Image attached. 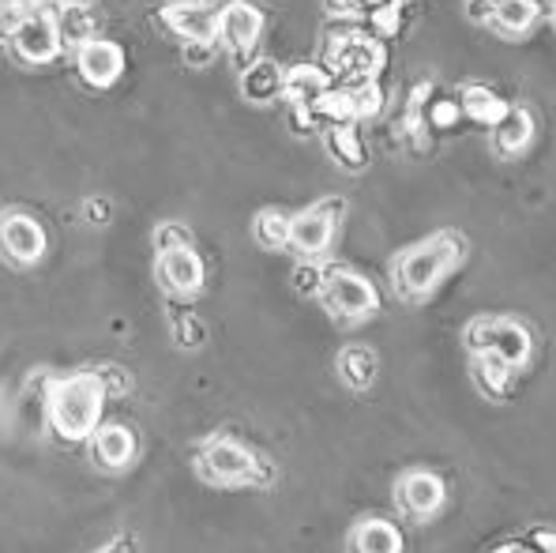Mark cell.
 <instances>
[{"mask_svg":"<svg viewBox=\"0 0 556 553\" xmlns=\"http://www.w3.org/2000/svg\"><path fill=\"white\" fill-rule=\"evenodd\" d=\"M215 42H188L185 46V61L192 64V68H207L211 61H215Z\"/></svg>","mask_w":556,"mask_h":553,"instance_id":"cell-35","label":"cell"},{"mask_svg":"<svg viewBox=\"0 0 556 553\" xmlns=\"http://www.w3.org/2000/svg\"><path fill=\"white\" fill-rule=\"evenodd\" d=\"M399 23H403V0H391V4L376 8L369 12V27L376 38H395L399 35Z\"/></svg>","mask_w":556,"mask_h":553,"instance_id":"cell-30","label":"cell"},{"mask_svg":"<svg viewBox=\"0 0 556 553\" xmlns=\"http://www.w3.org/2000/svg\"><path fill=\"white\" fill-rule=\"evenodd\" d=\"M493 8H496V0H466V15L478 23L493 20Z\"/></svg>","mask_w":556,"mask_h":553,"instance_id":"cell-38","label":"cell"},{"mask_svg":"<svg viewBox=\"0 0 556 553\" xmlns=\"http://www.w3.org/2000/svg\"><path fill=\"white\" fill-rule=\"evenodd\" d=\"M252 238L260 241L264 249H286L290 246V215H282V211H260L256 223H252Z\"/></svg>","mask_w":556,"mask_h":553,"instance_id":"cell-27","label":"cell"},{"mask_svg":"<svg viewBox=\"0 0 556 553\" xmlns=\"http://www.w3.org/2000/svg\"><path fill=\"white\" fill-rule=\"evenodd\" d=\"M324 12L334 20H357V15H365V4L362 0H324Z\"/></svg>","mask_w":556,"mask_h":553,"instance_id":"cell-36","label":"cell"},{"mask_svg":"<svg viewBox=\"0 0 556 553\" xmlns=\"http://www.w3.org/2000/svg\"><path fill=\"white\" fill-rule=\"evenodd\" d=\"M15 53L27 64H49L61 53V35H56V15L53 12H27V20L15 27L12 35Z\"/></svg>","mask_w":556,"mask_h":553,"instance_id":"cell-11","label":"cell"},{"mask_svg":"<svg viewBox=\"0 0 556 553\" xmlns=\"http://www.w3.org/2000/svg\"><path fill=\"white\" fill-rule=\"evenodd\" d=\"M538 15H542L538 0H496L493 27L501 30V35H527L538 23Z\"/></svg>","mask_w":556,"mask_h":553,"instance_id":"cell-24","label":"cell"},{"mask_svg":"<svg viewBox=\"0 0 556 553\" xmlns=\"http://www.w3.org/2000/svg\"><path fill=\"white\" fill-rule=\"evenodd\" d=\"M324 140H327V151H331L346 169H362L365 162H369V159H365L362 133L354 128V121H350V125H327Z\"/></svg>","mask_w":556,"mask_h":553,"instance_id":"cell-25","label":"cell"},{"mask_svg":"<svg viewBox=\"0 0 556 553\" xmlns=\"http://www.w3.org/2000/svg\"><path fill=\"white\" fill-rule=\"evenodd\" d=\"M463 339L473 354H496L515 369H522L530 362V354H534L530 331L519 321H504V316H478V321L466 324Z\"/></svg>","mask_w":556,"mask_h":553,"instance_id":"cell-5","label":"cell"},{"mask_svg":"<svg viewBox=\"0 0 556 553\" xmlns=\"http://www.w3.org/2000/svg\"><path fill=\"white\" fill-rule=\"evenodd\" d=\"M0 252L12 264L30 267L46 256V230L35 215L27 211H4L0 215Z\"/></svg>","mask_w":556,"mask_h":553,"instance_id":"cell-8","label":"cell"},{"mask_svg":"<svg viewBox=\"0 0 556 553\" xmlns=\"http://www.w3.org/2000/svg\"><path fill=\"white\" fill-rule=\"evenodd\" d=\"M260 35H264V12L249 0H233L223 15H218V42L226 46V53L233 56L237 64L244 68L249 53L256 50Z\"/></svg>","mask_w":556,"mask_h":553,"instance_id":"cell-9","label":"cell"},{"mask_svg":"<svg viewBox=\"0 0 556 553\" xmlns=\"http://www.w3.org/2000/svg\"><path fill=\"white\" fill-rule=\"evenodd\" d=\"M350 553H403V535L388 519H362L350 535Z\"/></svg>","mask_w":556,"mask_h":553,"instance_id":"cell-20","label":"cell"},{"mask_svg":"<svg viewBox=\"0 0 556 553\" xmlns=\"http://www.w3.org/2000/svg\"><path fill=\"white\" fill-rule=\"evenodd\" d=\"M530 140H534V117H530V110H522V105H511L493 125V143L501 154H519Z\"/></svg>","mask_w":556,"mask_h":553,"instance_id":"cell-21","label":"cell"},{"mask_svg":"<svg viewBox=\"0 0 556 553\" xmlns=\"http://www.w3.org/2000/svg\"><path fill=\"white\" fill-rule=\"evenodd\" d=\"M459 99H437L429 102V110H425V125L429 128H452L455 121H459Z\"/></svg>","mask_w":556,"mask_h":553,"instance_id":"cell-33","label":"cell"},{"mask_svg":"<svg viewBox=\"0 0 556 553\" xmlns=\"http://www.w3.org/2000/svg\"><path fill=\"white\" fill-rule=\"evenodd\" d=\"M515 365H508L496 354H473V385L489 395V400H508L515 388Z\"/></svg>","mask_w":556,"mask_h":553,"instance_id":"cell-19","label":"cell"},{"mask_svg":"<svg viewBox=\"0 0 556 553\" xmlns=\"http://www.w3.org/2000/svg\"><path fill=\"white\" fill-rule=\"evenodd\" d=\"M459 110H463L470 121H478V125H489V128H493L496 121H501L504 113L511 110V105L504 102L496 91H489V87L470 84V87H463V91H459Z\"/></svg>","mask_w":556,"mask_h":553,"instance_id":"cell-22","label":"cell"},{"mask_svg":"<svg viewBox=\"0 0 556 553\" xmlns=\"http://www.w3.org/2000/svg\"><path fill=\"white\" fill-rule=\"evenodd\" d=\"M376 373H380V357H376L372 347L354 343L339 354V377L346 380L350 388H369L376 380Z\"/></svg>","mask_w":556,"mask_h":553,"instance_id":"cell-23","label":"cell"},{"mask_svg":"<svg viewBox=\"0 0 556 553\" xmlns=\"http://www.w3.org/2000/svg\"><path fill=\"white\" fill-rule=\"evenodd\" d=\"M331 87H334L331 72L320 68V64H293V68H286L282 99L290 105H305V110H313V105L320 102Z\"/></svg>","mask_w":556,"mask_h":553,"instance_id":"cell-15","label":"cell"},{"mask_svg":"<svg viewBox=\"0 0 556 553\" xmlns=\"http://www.w3.org/2000/svg\"><path fill=\"white\" fill-rule=\"evenodd\" d=\"M534 546H538V553H556V531H545V527H538V531H534Z\"/></svg>","mask_w":556,"mask_h":553,"instance_id":"cell-39","label":"cell"},{"mask_svg":"<svg viewBox=\"0 0 556 553\" xmlns=\"http://www.w3.org/2000/svg\"><path fill=\"white\" fill-rule=\"evenodd\" d=\"M64 4H91V0H64Z\"/></svg>","mask_w":556,"mask_h":553,"instance_id":"cell-44","label":"cell"},{"mask_svg":"<svg viewBox=\"0 0 556 553\" xmlns=\"http://www.w3.org/2000/svg\"><path fill=\"white\" fill-rule=\"evenodd\" d=\"M87 223H91V226H105V223H110V203H105V200H87Z\"/></svg>","mask_w":556,"mask_h":553,"instance_id":"cell-37","label":"cell"},{"mask_svg":"<svg viewBox=\"0 0 556 553\" xmlns=\"http://www.w3.org/2000/svg\"><path fill=\"white\" fill-rule=\"evenodd\" d=\"M350 91H354L357 121L376 117V113L383 110V87H380V79H369V84H357V87H350Z\"/></svg>","mask_w":556,"mask_h":553,"instance_id":"cell-31","label":"cell"},{"mask_svg":"<svg viewBox=\"0 0 556 553\" xmlns=\"http://www.w3.org/2000/svg\"><path fill=\"white\" fill-rule=\"evenodd\" d=\"M136 433L128 426H102L91 437V460L105 470H121L136 460Z\"/></svg>","mask_w":556,"mask_h":553,"instance_id":"cell-16","label":"cell"},{"mask_svg":"<svg viewBox=\"0 0 556 553\" xmlns=\"http://www.w3.org/2000/svg\"><path fill=\"white\" fill-rule=\"evenodd\" d=\"M316 121L327 128V125H350V121H357V110H354V91L350 87H339L334 84L331 91L324 95L320 102L313 105Z\"/></svg>","mask_w":556,"mask_h":553,"instance_id":"cell-26","label":"cell"},{"mask_svg":"<svg viewBox=\"0 0 556 553\" xmlns=\"http://www.w3.org/2000/svg\"><path fill=\"white\" fill-rule=\"evenodd\" d=\"M207 4H211V8H215V12H218V15H223V12H226V8H230V4H233V0H207Z\"/></svg>","mask_w":556,"mask_h":553,"instance_id":"cell-42","label":"cell"},{"mask_svg":"<svg viewBox=\"0 0 556 553\" xmlns=\"http://www.w3.org/2000/svg\"><path fill=\"white\" fill-rule=\"evenodd\" d=\"M286 91V68H278L275 61H256L244 64L241 72V95L256 105H267L275 99H282Z\"/></svg>","mask_w":556,"mask_h":553,"instance_id":"cell-18","label":"cell"},{"mask_svg":"<svg viewBox=\"0 0 556 553\" xmlns=\"http://www.w3.org/2000/svg\"><path fill=\"white\" fill-rule=\"evenodd\" d=\"M346 203L342 200H320L313 208L290 215V249H298L305 260H316L331 249L334 226H339Z\"/></svg>","mask_w":556,"mask_h":553,"instance_id":"cell-7","label":"cell"},{"mask_svg":"<svg viewBox=\"0 0 556 553\" xmlns=\"http://www.w3.org/2000/svg\"><path fill=\"white\" fill-rule=\"evenodd\" d=\"M324 279H327V272H324L320 264H316V260H305V264L293 267V290H298V294L320 298Z\"/></svg>","mask_w":556,"mask_h":553,"instance_id":"cell-32","label":"cell"},{"mask_svg":"<svg viewBox=\"0 0 556 553\" xmlns=\"http://www.w3.org/2000/svg\"><path fill=\"white\" fill-rule=\"evenodd\" d=\"M195 475L211 486H267L275 478V467L230 437H211L195 452Z\"/></svg>","mask_w":556,"mask_h":553,"instance_id":"cell-4","label":"cell"},{"mask_svg":"<svg viewBox=\"0 0 556 553\" xmlns=\"http://www.w3.org/2000/svg\"><path fill=\"white\" fill-rule=\"evenodd\" d=\"M76 68H79V76H84V84L110 87V84H117L121 72H125V50H121L117 42H110V38H94L84 50H76Z\"/></svg>","mask_w":556,"mask_h":553,"instance_id":"cell-12","label":"cell"},{"mask_svg":"<svg viewBox=\"0 0 556 553\" xmlns=\"http://www.w3.org/2000/svg\"><path fill=\"white\" fill-rule=\"evenodd\" d=\"M327 313L342 324H357V321H369V316L380 309V294L365 275L350 272V267H331L324 279L320 290Z\"/></svg>","mask_w":556,"mask_h":553,"instance_id":"cell-6","label":"cell"},{"mask_svg":"<svg viewBox=\"0 0 556 553\" xmlns=\"http://www.w3.org/2000/svg\"><path fill=\"white\" fill-rule=\"evenodd\" d=\"M444 498H447L444 482H440L437 475H429V470H410V475H403V482H399V504H403V512L414 519L437 516Z\"/></svg>","mask_w":556,"mask_h":553,"instance_id":"cell-14","label":"cell"},{"mask_svg":"<svg viewBox=\"0 0 556 553\" xmlns=\"http://www.w3.org/2000/svg\"><path fill=\"white\" fill-rule=\"evenodd\" d=\"M98 553H136V539L132 535H121V539H113L105 550H98Z\"/></svg>","mask_w":556,"mask_h":553,"instance_id":"cell-40","label":"cell"},{"mask_svg":"<svg viewBox=\"0 0 556 553\" xmlns=\"http://www.w3.org/2000/svg\"><path fill=\"white\" fill-rule=\"evenodd\" d=\"M466 256V238L455 230H440L429 241L406 249L395 260V290L403 298H425L429 290H437V282L452 272L455 264Z\"/></svg>","mask_w":556,"mask_h":553,"instance_id":"cell-2","label":"cell"},{"mask_svg":"<svg viewBox=\"0 0 556 553\" xmlns=\"http://www.w3.org/2000/svg\"><path fill=\"white\" fill-rule=\"evenodd\" d=\"M362 4H365V12H376V8L391 4V0H362Z\"/></svg>","mask_w":556,"mask_h":553,"instance_id":"cell-43","label":"cell"},{"mask_svg":"<svg viewBox=\"0 0 556 553\" xmlns=\"http://www.w3.org/2000/svg\"><path fill=\"white\" fill-rule=\"evenodd\" d=\"M162 23H166L185 46L215 42L218 38V12L207 0H174V4L162 8Z\"/></svg>","mask_w":556,"mask_h":553,"instance_id":"cell-10","label":"cell"},{"mask_svg":"<svg viewBox=\"0 0 556 553\" xmlns=\"http://www.w3.org/2000/svg\"><path fill=\"white\" fill-rule=\"evenodd\" d=\"M327 38H331V42H327V50H324V68L331 72V79L339 87L369 84V79H376L383 72L388 53H383L380 38H376L372 30L342 27Z\"/></svg>","mask_w":556,"mask_h":553,"instance_id":"cell-3","label":"cell"},{"mask_svg":"<svg viewBox=\"0 0 556 553\" xmlns=\"http://www.w3.org/2000/svg\"><path fill=\"white\" fill-rule=\"evenodd\" d=\"M94 377L102 380L105 395H125L128 388H132V377H128V369H121V365H98Z\"/></svg>","mask_w":556,"mask_h":553,"instance_id":"cell-34","label":"cell"},{"mask_svg":"<svg viewBox=\"0 0 556 553\" xmlns=\"http://www.w3.org/2000/svg\"><path fill=\"white\" fill-rule=\"evenodd\" d=\"M154 249L159 252L192 249V230H188L185 223H177V218H166V223H159V230H154Z\"/></svg>","mask_w":556,"mask_h":553,"instance_id":"cell-29","label":"cell"},{"mask_svg":"<svg viewBox=\"0 0 556 553\" xmlns=\"http://www.w3.org/2000/svg\"><path fill=\"white\" fill-rule=\"evenodd\" d=\"M493 553H538V546H527V542H504Z\"/></svg>","mask_w":556,"mask_h":553,"instance_id":"cell-41","label":"cell"},{"mask_svg":"<svg viewBox=\"0 0 556 553\" xmlns=\"http://www.w3.org/2000/svg\"><path fill=\"white\" fill-rule=\"evenodd\" d=\"M56 35H61V50H84L87 42L98 38V12L91 4H61L56 8Z\"/></svg>","mask_w":556,"mask_h":553,"instance_id":"cell-17","label":"cell"},{"mask_svg":"<svg viewBox=\"0 0 556 553\" xmlns=\"http://www.w3.org/2000/svg\"><path fill=\"white\" fill-rule=\"evenodd\" d=\"M169 331H174V343L181 347V351H200V347L207 343V324L195 313H188V309H174V313H169Z\"/></svg>","mask_w":556,"mask_h":553,"instance_id":"cell-28","label":"cell"},{"mask_svg":"<svg viewBox=\"0 0 556 553\" xmlns=\"http://www.w3.org/2000/svg\"><path fill=\"white\" fill-rule=\"evenodd\" d=\"M105 388L94 373H72V377H56L46 392V414L49 426L56 429L61 441H91L98 422L105 411Z\"/></svg>","mask_w":556,"mask_h":553,"instance_id":"cell-1","label":"cell"},{"mask_svg":"<svg viewBox=\"0 0 556 553\" xmlns=\"http://www.w3.org/2000/svg\"><path fill=\"white\" fill-rule=\"evenodd\" d=\"M8 4H20V0H0V8H8Z\"/></svg>","mask_w":556,"mask_h":553,"instance_id":"cell-45","label":"cell"},{"mask_svg":"<svg viewBox=\"0 0 556 553\" xmlns=\"http://www.w3.org/2000/svg\"><path fill=\"white\" fill-rule=\"evenodd\" d=\"M159 282L177 298H192L203 287V260L192 249L159 252Z\"/></svg>","mask_w":556,"mask_h":553,"instance_id":"cell-13","label":"cell"}]
</instances>
